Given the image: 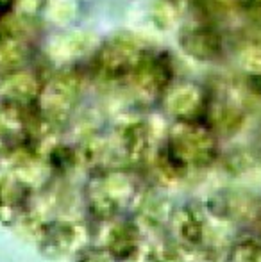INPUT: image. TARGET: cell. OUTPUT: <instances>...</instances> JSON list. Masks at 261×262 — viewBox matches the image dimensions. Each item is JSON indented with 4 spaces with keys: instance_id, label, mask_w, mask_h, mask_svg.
Instances as JSON below:
<instances>
[{
    "instance_id": "6",
    "label": "cell",
    "mask_w": 261,
    "mask_h": 262,
    "mask_svg": "<svg viewBox=\"0 0 261 262\" xmlns=\"http://www.w3.org/2000/svg\"><path fill=\"white\" fill-rule=\"evenodd\" d=\"M240 66L249 75H261V39L249 41L238 55Z\"/></svg>"
},
{
    "instance_id": "4",
    "label": "cell",
    "mask_w": 261,
    "mask_h": 262,
    "mask_svg": "<svg viewBox=\"0 0 261 262\" xmlns=\"http://www.w3.org/2000/svg\"><path fill=\"white\" fill-rule=\"evenodd\" d=\"M200 95L198 90L192 84L175 86L168 95V109L174 114H190L198 105Z\"/></svg>"
},
{
    "instance_id": "8",
    "label": "cell",
    "mask_w": 261,
    "mask_h": 262,
    "mask_svg": "<svg viewBox=\"0 0 261 262\" xmlns=\"http://www.w3.org/2000/svg\"><path fill=\"white\" fill-rule=\"evenodd\" d=\"M240 2L242 0H202V4H204L206 9L211 11V13H215V14L231 13V11L238 9Z\"/></svg>"
},
{
    "instance_id": "1",
    "label": "cell",
    "mask_w": 261,
    "mask_h": 262,
    "mask_svg": "<svg viewBox=\"0 0 261 262\" xmlns=\"http://www.w3.org/2000/svg\"><path fill=\"white\" fill-rule=\"evenodd\" d=\"M147 52L138 36L116 34L98 52V68L109 77L129 75Z\"/></svg>"
},
{
    "instance_id": "7",
    "label": "cell",
    "mask_w": 261,
    "mask_h": 262,
    "mask_svg": "<svg viewBox=\"0 0 261 262\" xmlns=\"http://www.w3.org/2000/svg\"><path fill=\"white\" fill-rule=\"evenodd\" d=\"M238 11H242L252 27L261 31V0H242Z\"/></svg>"
},
{
    "instance_id": "5",
    "label": "cell",
    "mask_w": 261,
    "mask_h": 262,
    "mask_svg": "<svg viewBox=\"0 0 261 262\" xmlns=\"http://www.w3.org/2000/svg\"><path fill=\"white\" fill-rule=\"evenodd\" d=\"M97 45V36L88 31H75L61 38V50H65L66 57H81L88 54Z\"/></svg>"
},
{
    "instance_id": "2",
    "label": "cell",
    "mask_w": 261,
    "mask_h": 262,
    "mask_svg": "<svg viewBox=\"0 0 261 262\" xmlns=\"http://www.w3.org/2000/svg\"><path fill=\"white\" fill-rule=\"evenodd\" d=\"M179 47L186 55L200 62H209L220 57L224 50L222 34L209 21L200 20L185 25L179 31Z\"/></svg>"
},
{
    "instance_id": "3",
    "label": "cell",
    "mask_w": 261,
    "mask_h": 262,
    "mask_svg": "<svg viewBox=\"0 0 261 262\" xmlns=\"http://www.w3.org/2000/svg\"><path fill=\"white\" fill-rule=\"evenodd\" d=\"M185 9V0H156L150 11V20L157 31L168 32L179 25Z\"/></svg>"
}]
</instances>
